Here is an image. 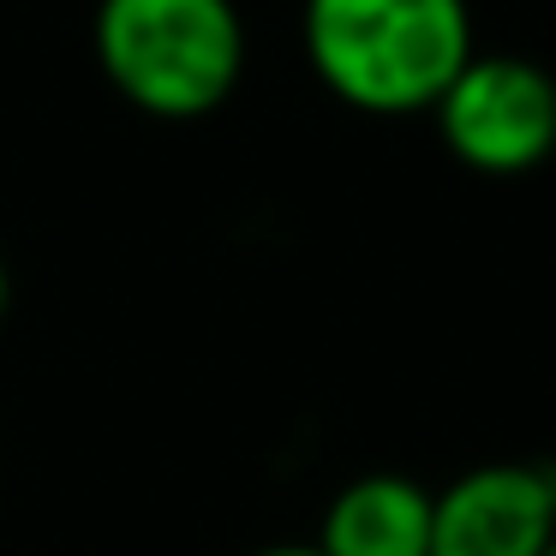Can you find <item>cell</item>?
<instances>
[{
  "instance_id": "1",
  "label": "cell",
  "mask_w": 556,
  "mask_h": 556,
  "mask_svg": "<svg viewBox=\"0 0 556 556\" xmlns=\"http://www.w3.org/2000/svg\"><path fill=\"white\" fill-rule=\"evenodd\" d=\"M300 37L317 85L377 121L431 114L479 54L467 0H305Z\"/></svg>"
},
{
  "instance_id": "2",
  "label": "cell",
  "mask_w": 556,
  "mask_h": 556,
  "mask_svg": "<svg viewBox=\"0 0 556 556\" xmlns=\"http://www.w3.org/2000/svg\"><path fill=\"white\" fill-rule=\"evenodd\" d=\"M97 66L150 121H204L245 78L233 0H102Z\"/></svg>"
},
{
  "instance_id": "3",
  "label": "cell",
  "mask_w": 556,
  "mask_h": 556,
  "mask_svg": "<svg viewBox=\"0 0 556 556\" xmlns=\"http://www.w3.org/2000/svg\"><path fill=\"white\" fill-rule=\"evenodd\" d=\"M431 121L460 168L515 180L556 156V78L527 54H472Z\"/></svg>"
},
{
  "instance_id": "4",
  "label": "cell",
  "mask_w": 556,
  "mask_h": 556,
  "mask_svg": "<svg viewBox=\"0 0 556 556\" xmlns=\"http://www.w3.org/2000/svg\"><path fill=\"white\" fill-rule=\"evenodd\" d=\"M556 544V467L484 460L431 491V556H544Z\"/></svg>"
},
{
  "instance_id": "5",
  "label": "cell",
  "mask_w": 556,
  "mask_h": 556,
  "mask_svg": "<svg viewBox=\"0 0 556 556\" xmlns=\"http://www.w3.org/2000/svg\"><path fill=\"white\" fill-rule=\"evenodd\" d=\"M324 556H431V491L407 472H359L317 520Z\"/></svg>"
},
{
  "instance_id": "6",
  "label": "cell",
  "mask_w": 556,
  "mask_h": 556,
  "mask_svg": "<svg viewBox=\"0 0 556 556\" xmlns=\"http://www.w3.org/2000/svg\"><path fill=\"white\" fill-rule=\"evenodd\" d=\"M252 556H324L317 544H264V551H252Z\"/></svg>"
},
{
  "instance_id": "7",
  "label": "cell",
  "mask_w": 556,
  "mask_h": 556,
  "mask_svg": "<svg viewBox=\"0 0 556 556\" xmlns=\"http://www.w3.org/2000/svg\"><path fill=\"white\" fill-rule=\"evenodd\" d=\"M7 305H13V269H7V257H0V324H7Z\"/></svg>"
},
{
  "instance_id": "8",
  "label": "cell",
  "mask_w": 556,
  "mask_h": 556,
  "mask_svg": "<svg viewBox=\"0 0 556 556\" xmlns=\"http://www.w3.org/2000/svg\"><path fill=\"white\" fill-rule=\"evenodd\" d=\"M544 556H556V544H551V551H544Z\"/></svg>"
}]
</instances>
